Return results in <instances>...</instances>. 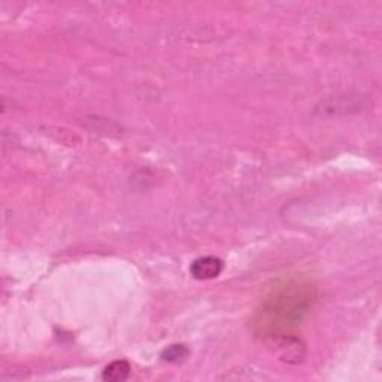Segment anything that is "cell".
I'll return each instance as SVG.
<instances>
[{"label":"cell","instance_id":"7a4b0ae2","mask_svg":"<svg viewBox=\"0 0 382 382\" xmlns=\"http://www.w3.org/2000/svg\"><path fill=\"white\" fill-rule=\"evenodd\" d=\"M270 341L273 342L275 349H277L281 360L287 363L302 361L304 356V346L297 338H293V336L290 334H282L277 336V338H270Z\"/></svg>","mask_w":382,"mask_h":382},{"label":"cell","instance_id":"277c9868","mask_svg":"<svg viewBox=\"0 0 382 382\" xmlns=\"http://www.w3.org/2000/svg\"><path fill=\"white\" fill-rule=\"evenodd\" d=\"M129 375H130V364L124 360H117L106 366L102 373V378L103 381L121 382V381H126Z\"/></svg>","mask_w":382,"mask_h":382},{"label":"cell","instance_id":"6da1fadb","mask_svg":"<svg viewBox=\"0 0 382 382\" xmlns=\"http://www.w3.org/2000/svg\"><path fill=\"white\" fill-rule=\"evenodd\" d=\"M314 302V290L300 282L288 284L273 292L257 309L255 330L266 338L287 334L308 314Z\"/></svg>","mask_w":382,"mask_h":382},{"label":"cell","instance_id":"3957f363","mask_svg":"<svg viewBox=\"0 0 382 382\" xmlns=\"http://www.w3.org/2000/svg\"><path fill=\"white\" fill-rule=\"evenodd\" d=\"M190 272L193 275V278L198 281H208L217 278L218 275L223 272V262L217 257L206 255L201 257L193 262Z\"/></svg>","mask_w":382,"mask_h":382},{"label":"cell","instance_id":"5b68a950","mask_svg":"<svg viewBox=\"0 0 382 382\" xmlns=\"http://www.w3.org/2000/svg\"><path fill=\"white\" fill-rule=\"evenodd\" d=\"M190 354V351L186 345H171L167 346L161 353V360L166 363L178 364L184 361Z\"/></svg>","mask_w":382,"mask_h":382}]
</instances>
